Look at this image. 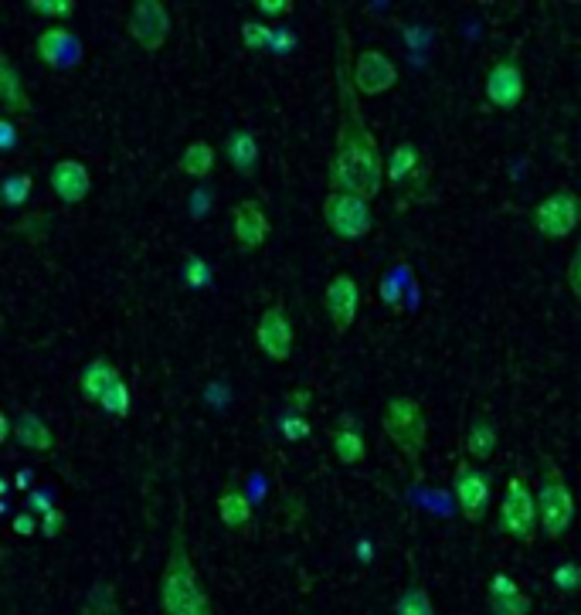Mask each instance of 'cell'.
Listing matches in <instances>:
<instances>
[{
  "label": "cell",
  "instance_id": "1",
  "mask_svg": "<svg viewBox=\"0 0 581 615\" xmlns=\"http://www.w3.org/2000/svg\"><path fill=\"white\" fill-rule=\"evenodd\" d=\"M337 143L330 157V187L333 191L357 194L364 201H374L381 187L388 184V160H381V147L374 140L371 126L361 113V92L354 85V62H350V34L337 28Z\"/></svg>",
  "mask_w": 581,
  "mask_h": 615
},
{
  "label": "cell",
  "instance_id": "2",
  "mask_svg": "<svg viewBox=\"0 0 581 615\" xmlns=\"http://www.w3.org/2000/svg\"><path fill=\"white\" fill-rule=\"evenodd\" d=\"M160 612L164 615H215L208 588L201 585V575L187 551L184 527H174L170 537V551L164 561V575H160Z\"/></svg>",
  "mask_w": 581,
  "mask_h": 615
},
{
  "label": "cell",
  "instance_id": "3",
  "mask_svg": "<svg viewBox=\"0 0 581 615\" xmlns=\"http://www.w3.org/2000/svg\"><path fill=\"white\" fill-rule=\"evenodd\" d=\"M541 459V480H537V517H541V531L548 541H561L571 524H575V497L571 486L561 473V466L554 463L551 452L537 449Z\"/></svg>",
  "mask_w": 581,
  "mask_h": 615
},
{
  "label": "cell",
  "instance_id": "4",
  "mask_svg": "<svg viewBox=\"0 0 581 615\" xmlns=\"http://www.w3.org/2000/svg\"><path fill=\"white\" fill-rule=\"evenodd\" d=\"M381 429L388 435L391 446L418 469L422 452H425V439H429V422H425L422 401L412 395H391L384 401Z\"/></svg>",
  "mask_w": 581,
  "mask_h": 615
},
{
  "label": "cell",
  "instance_id": "5",
  "mask_svg": "<svg viewBox=\"0 0 581 615\" xmlns=\"http://www.w3.org/2000/svg\"><path fill=\"white\" fill-rule=\"evenodd\" d=\"M497 531L514 537V541L531 548L537 531H541V517H537V493L527 486L524 476H510L503 486L500 514H497Z\"/></svg>",
  "mask_w": 581,
  "mask_h": 615
},
{
  "label": "cell",
  "instance_id": "6",
  "mask_svg": "<svg viewBox=\"0 0 581 615\" xmlns=\"http://www.w3.org/2000/svg\"><path fill=\"white\" fill-rule=\"evenodd\" d=\"M323 225L330 228L337 238H364L371 235L374 228V215H371V201L357 198V194H347V191H327L323 198Z\"/></svg>",
  "mask_w": 581,
  "mask_h": 615
},
{
  "label": "cell",
  "instance_id": "7",
  "mask_svg": "<svg viewBox=\"0 0 581 615\" xmlns=\"http://www.w3.org/2000/svg\"><path fill=\"white\" fill-rule=\"evenodd\" d=\"M531 221H534L537 235H544V238H554V242L571 238V232L581 225V198L571 187H558V191H551L544 201L534 204Z\"/></svg>",
  "mask_w": 581,
  "mask_h": 615
},
{
  "label": "cell",
  "instance_id": "8",
  "mask_svg": "<svg viewBox=\"0 0 581 615\" xmlns=\"http://www.w3.org/2000/svg\"><path fill=\"white\" fill-rule=\"evenodd\" d=\"M452 497L469 524H483L490 514V476L473 459H459L452 469Z\"/></svg>",
  "mask_w": 581,
  "mask_h": 615
},
{
  "label": "cell",
  "instance_id": "9",
  "mask_svg": "<svg viewBox=\"0 0 581 615\" xmlns=\"http://www.w3.org/2000/svg\"><path fill=\"white\" fill-rule=\"evenodd\" d=\"M524 92H527V79H524V65H520L517 55H500L497 62L490 65L486 72V82H483V96L490 102L493 109L500 113H510L524 102Z\"/></svg>",
  "mask_w": 581,
  "mask_h": 615
},
{
  "label": "cell",
  "instance_id": "10",
  "mask_svg": "<svg viewBox=\"0 0 581 615\" xmlns=\"http://www.w3.org/2000/svg\"><path fill=\"white\" fill-rule=\"evenodd\" d=\"M255 344H259L262 354L276 364H286L289 357H293L296 333H293V320H289L283 300H276L262 310L259 323H255Z\"/></svg>",
  "mask_w": 581,
  "mask_h": 615
},
{
  "label": "cell",
  "instance_id": "11",
  "mask_svg": "<svg viewBox=\"0 0 581 615\" xmlns=\"http://www.w3.org/2000/svg\"><path fill=\"white\" fill-rule=\"evenodd\" d=\"M126 31L143 51H160L170 38V11L160 0H136L126 11Z\"/></svg>",
  "mask_w": 581,
  "mask_h": 615
},
{
  "label": "cell",
  "instance_id": "12",
  "mask_svg": "<svg viewBox=\"0 0 581 615\" xmlns=\"http://www.w3.org/2000/svg\"><path fill=\"white\" fill-rule=\"evenodd\" d=\"M323 310L330 316V327L337 337L357 323V313H361V286L350 272H333L327 289H323Z\"/></svg>",
  "mask_w": 581,
  "mask_h": 615
},
{
  "label": "cell",
  "instance_id": "13",
  "mask_svg": "<svg viewBox=\"0 0 581 615\" xmlns=\"http://www.w3.org/2000/svg\"><path fill=\"white\" fill-rule=\"evenodd\" d=\"M269 232H272V225H269V215L259 198H245L232 208V235L242 255L259 252L262 245L269 242Z\"/></svg>",
  "mask_w": 581,
  "mask_h": 615
},
{
  "label": "cell",
  "instance_id": "14",
  "mask_svg": "<svg viewBox=\"0 0 581 615\" xmlns=\"http://www.w3.org/2000/svg\"><path fill=\"white\" fill-rule=\"evenodd\" d=\"M354 85L361 96H381L391 92L398 85V65L391 62L384 51L378 48H364L354 58Z\"/></svg>",
  "mask_w": 581,
  "mask_h": 615
},
{
  "label": "cell",
  "instance_id": "15",
  "mask_svg": "<svg viewBox=\"0 0 581 615\" xmlns=\"http://www.w3.org/2000/svg\"><path fill=\"white\" fill-rule=\"evenodd\" d=\"M34 51H38V58L45 62L48 68H75L82 62V41L75 38L72 28H65V24H48L45 31L34 38Z\"/></svg>",
  "mask_w": 581,
  "mask_h": 615
},
{
  "label": "cell",
  "instance_id": "16",
  "mask_svg": "<svg viewBox=\"0 0 581 615\" xmlns=\"http://www.w3.org/2000/svg\"><path fill=\"white\" fill-rule=\"evenodd\" d=\"M48 184H51V191H55V198L62 204H82L92 191V174H89V167H85L82 160L62 157L55 167H51Z\"/></svg>",
  "mask_w": 581,
  "mask_h": 615
},
{
  "label": "cell",
  "instance_id": "17",
  "mask_svg": "<svg viewBox=\"0 0 581 615\" xmlns=\"http://www.w3.org/2000/svg\"><path fill=\"white\" fill-rule=\"evenodd\" d=\"M330 449H333V459H337L340 466H357L367 459V442L350 415H340L337 425L330 429Z\"/></svg>",
  "mask_w": 581,
  "mask_h": 615
},
{
  "label": "cell",
  "instance_id": "18",
  "mask_svg": "<svg viewBox=\"0 0 581 615\" xmlns=\"http://www.w3.org/2000/svg\"><path fill=\"white\" fill-rule=\"evenodd\" d=\"M14 442L28 452H51L55 449V432L48 429L41 415L21 408V412H14Z\"/></svg>",
  "mask_w": 581,
  "mask_h": 615
},
{
  "label": "cell",
  "instance_id": "19",
  "mask_svg": "<svg viewBox=\"0 0 581 615\" xmlns=\"http://www.w3.org/2000/svg\"><path fill=\"white\" fill-rule=\"evenodd\" d=\"M0 102H4V119H14L21 113H31V99L24 92V82H21V72L11 58H0Z\"/></svg>",
  "mask_w": 581,
  "mask_h": 615
},
{
  "label": "cell",
  "instance_id": "20",
  "mask_svg": "<svg viewBox=\"0 0 581 615\" xmlns=\"http://www.w3.org/2000/svg\"><path fill=\"white\" fill-rule=\"evenodd\" d=\"M225 157L232 164L235 174L242 177H255L259 170V140H255L252 130H232L225 136Z\"/></svg>",
  "mask_w": 581,
  "mask_h": 615
},
{
  "label": "cell",
  "instance_id": "21",
  "mask_svg": "<svg viewBox=\"0 0 581 615\" xmlns=\"http://www.w3.org/2000/svg\"><path fill=\"white\" fill-rule=\"evenodd\" d=\"M500 446V432H497V422H493L490 415H473V422H469V432H466V456L473 459V463H486V459H493V452Z\"/></svg>",
  "mask_w": 581,
  "mask_h": 615
},
{
  "label": "cell",
  "instance_id": "22",
  "mask_svg": "<svg viewBox=\"0 0 581 615\" xmlns=\"http://www.w3.org/2000/svg\"><path fill=\"white\" fill-rule=\"evenodd\" d=\"M218 520L228 531H245L252 524V503L245 497V490L238 483H225L218 497Z\"/></svg>",
  "mask_w": 581,
  "mask_h": 615
},
{
  "label": "cell",
  "instance_id": "23",
  "mask_svg": "<svg viewBox=\"0 0 581 615\" xmlns=\"http://www.w3.org/2000/svg\"><path fill=\"white\" fill-rule=\"evenodd\" d=\"M123 378L119 374V367L116 364H109L106 357H92L89 364L82 367V374H79V388H82V395L89 398V401H102V395H106L113 384Z\"/></svg>",
  "mask_w": 581,
  "mask_h": 615
},
{
  "label": "cell",
  "instance_id": "24",
  "mask_svg": "<svg viewBox=\"0 0 581 615\" xmlns=\"http://www.w3.org/2000/svg\"><path fill=\"white\" fill-rule=\"evenodd\" d=\"M218 164V153L211 147L208 140H191L181 153V160H177V170L187 174L191 181H204V177H211V170Z\"/></svg>",
  "mask_w": 581,
  "mask_h": 615
},
{
  "label": "cell",
  "instance_id": "25",
  "mask_svg": "<svg viewBox=\"0 0 581 615\" xmlns=\"http://www.w3.org/2000/svg\"><path fill=\"white\" fill-rule=\"evenodd\" d=\"M418 167H422V153H418L415 143H408V140L398 143L395 153L388 157V184L398 187V184L412 181V174Z\"/></svg>",
  "mask_w": 581,
  "mask_h": 615
},
{
  "label": "cell",
  "instance_id": "26",
  "mask_svg": "<svg viewBox=\"0 0 581 615\" xmlns=\"http://www.w3.org/2000/svg\"><path fill=\"white\" fill-rule=\"evenodd\" d=\"M395 615H435V605H432V595L425 592V585H408L405 592L398 595L395 602Z\"/></svg>",
  "mask_w": 581,
  "mask_h": 615
},
{
  "label": "cell",
  "instance_id": "27",
  "mask_svg": "<svg viewBox=\"0 0 581 615\" xmlns=\"http://www.w3.org/2000/svg\"><path fill=\"white\" fill-rule=\"evenodd\" d=\"M31 174H24V170H14V174L4 177V184H0V194H4V204L7 208H24L31 198Z\"/></svg>",
  "mask_w": 581,
  "mask_h": 615
},
{
  "label": "cell",
  "instance_id": "28",
  "mask_svg": "<svg viewBox=\"0 0 581 615\" xmlns=\"http://www.w3.org/2000/svg\"><path fill=\"white\" fill-rule=\"evenodd\" d=\"M279 28H272L266 21H245L242 24V45L249 51H272L276 48Z\"/></svg>",
  "mask_w": 581,
  "mask_h": 615
},
{
  "label": "cell",
  "instance_id": "29",
  "mask_svg": "<svg viewBox=\"0 0 581 615\" xmlns=\"http://www.w3.org/2000/svg\"><path fill=\"white\" fill-rule=\"evenodd\" d=\"M130 405H133V391H130V384H126L123 378H119L113 388L102 395V401H99L102 412L113 415V418H126V415H130Z\"/></svg>",
  "mask_w": 581,
  "mask_h": 615
},
{
  "label": "cell",
  "instance_id": "30",
  "mask_svg": "<svg viewBox=\"0 0 581 615\" xmlns=\"http://www.w3.org/2000/svg\"><path fill=\"white\" fill-rule=\"evenodd\" d=\"M490 605V615H531L534 612V599L520 588L514 595H500V599H486Z\"/></svg>",
  "mask_w": 581,
  "mask_h": 615
},
{
  "label": "cell",
  "instance_id": "31",
  "mask_svg": "<svg viewBox=\"0 0 581 615\" xmlns=\"http://www.w3.org/2000/svg\"><path fill=\"white\" fill-rule=\"evenodd\" d=\"M31 11L51 24H62L68 17H75L79 4H75V0H31Z\"/></svg>",
  "mask_w": 581,
  "mask_h": 615
},
{
  "label": "cell",
  "instance_id": "32",
  "mask_svg": "<svg viewBox=\"0 0 581 615\" xmlns=\"http://www.w3.org/2000/svg\"><path fill=\"white\" fill-rule=\"evenodd\" d=\"M551 585L558 588L561 595H578L581 592V565L578 561H561V565L551 571Z\"/></svg>",
  "mask_w": 581,
  "mask_h": 615
},
{
  "label": "cell",
  "instance_id": "33",
  "mask_svg": "<svg viewBox=\"0 0 581 615\" xmlns=\"http://www.w3.org/2000/svg\"><path fill=\"white\" fill-rule=\"evenodd\" d=\"M89 615H116V588L106 582H96L89 592Z\"/></svg>",
  "mask_w": 581,
  "mask_h": 615
},
{
  "label": "cell",
  "instance_id": "34",
  "mask_svg": "<svg viewBox=\"0 0 581 615\" xmlns=\"http://www.w3.org/2000/svg\"><path fill=\"white\" fill-rule=\"evenodd\" d=\"M279 432H283L286 442H306L313 435V425L306 422V415L286 412L283 418H279Z\"/></svg>",
  "mask_w": 581,
  "mask_h": 615
},
{
  "label": "cell",
  "instance_id": "35",
  "mask_svg": "<svg viewBox=\"0 0 581 615\" xmlns=\"http://www.w3.org/2000/svg\"><path fill=\"white\" fill-rule=\"evenodd\" d=\"M184 286H191V289L211 286V269L201 255H187L184 259Z\"/></svg>",
  "mask_w": 581,
  "mask_h": 615
},
{
  "label": "cell",
  "instance_id": "36",
  "mask_svg": "<svg viewBox=\"0 0 581 615\" xmlns=\"http://www.w3.org/2000/svg\"><path fill=\"white\" fill-rule=\"evenodd\" d=\"M514 592H520V585L507 575V571H497V575L490 578V585H486V599H500V595H514Z\"/></svg>",
  "mask_w": 581,
  "mask_h": 615
},
{
  "label": "cell",
  "instance_id": "37",
  "mask_svg": "<svg viewBox=\"0 0 581 615\" xmlns=\"http://www.w3.org/2000/svg\"><path fill=\"white\" fill-rule=\"evenodd\" d=\"M255 11H259L262 17H269V21H279V17L293 14V0H259Z\"/></svg>",
  "mask_w": 581,
  "mask_h": 615
},
{
  "label": "cell",
  "instance_id": "38",
  "mask_svg": "<svg viewBox=\"0 0 581 615\" xmlns=\"http://www.w3.org/2000/svg\"><path fill=\"white\" fill-rule=\"evenodd\" d=\"M568 289H571V296L581 303V242L575 245V252H571V259H568Z\"/></svg>",
  "mask_w": 581,
  "mask_h": 615
},
{
  "label": "cell",
  "instance_id": "39",
  "mask_svg": "<svg viewBox=\"0 0 581 615\" xmlns=\"http://www.w3.org/2000/svg\"><path fill=\"white\" fill-rule=\"evenodd\" d=\"M11 531L17 537H31L34 531H41V524H38V517H34L31 510H17L14 520H11Z\"/></svg>",
  "mask_w": 581,
  "mask_h": 615
},
{
  "label": "cell",
  "instance_id": "40",
  "mask_svg": "<svg viewBox=\"0 0 581 615\" xmlns=\"http://www.w3.org/2000/svg\"><path fill=\"white\" fill-rule=\"evenodd\" d=\"M62 531H65V510L62 507H55L51 514L41 517V534H45L48 541H55V537L62 534Z\"/></svg>",
  "mask_w": 581,
  "mask_h": 615
},
{
  "label": "cell",
  "instance_id": "41",
  "mask_svg": "<svg viewBox=\"0 0 581 615\" xmlns=\"http://www.w3.org/2000/svg\"><path fill=\"white\" fill-rule=\"evenodd\" d=\"M24 510H31L34 517H45V514H51V510H55V503H51V497L45 490H31L28 493V503H24Z\"/></svg>",
  "mask_w": 581,
  "mask_h": 615
},
{
  "label": "cell",
  "instance_id": "42",
  "mask_svg": "<svg viewBox=\"0 0 581 615\" xmlns=\"http://www.w3.org/2000/svg\"><path fill=\"white\" fill-rule=\"evenodd\" d=\"M310 398H313V391H310V388H299V391H289V395H286V405L293 408L296 415H306V412H310Z\"/></svg>",
  "mask_w": 581,
  "mask_h": 615
},
{
  "label": "cell",
  "instance_id": "43",
  "mask_svg": "<svg viewBox=\"0 0 581 615\" xmlns=\"http://www.w3.org/2000/svg\"><path fill=\"white\" fill-rule=\"evenodd\" d=\"M296 48V38H293V31H286V28H279V34H276V55H289V51Z\"/></svg>",
  "mask_w": 581,
  "mask_h": 615
},
{
  "label": "cell",
  "instance_id": "44",
  "mask_svg": "<svg viewBox=\"0 0 581 615\" xmlns=\"http://www.w3.org/2000/svg\"><path fill=\"white\" fill-rule=\"evenodd\" d=\"M17 483H21L17 490H28V486H31V473H17Z\"/></svg>",
  "mask_w": 581,
  "mask_h": 615
},
{
  "label": "cell",
  "instance_id": "45",
  "mask_svg": "<svg viewBox=\"0 0 581 615\" xmlns=\"http://www.w3.org/2000/svg\"><path fill=\"white\" fill-rule=\"evenodd\" d=\"M565 615H581V612H565Z\"/></svg>",
  "mask_w": 581,
  "mask_h": 615
}]
</instances>
